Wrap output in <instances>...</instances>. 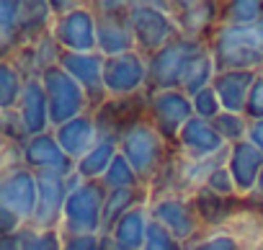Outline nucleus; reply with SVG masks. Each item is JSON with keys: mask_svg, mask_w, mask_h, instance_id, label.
<instances>
[{"mask_svg": "<svg viewBox=\"0 0 263 250\" xmlns=\"http://www.w3.org/2000/svg\"><path fill=\"white\" fill-rule=\"evenodd\" d=\"M42 85H44L47 101H49L52 129L62 127V124H67V121H72L83 113H90V103H88L83 88L60 65L42 75Z\"/></svg>", "mask_w": 263, "mask_h": 250, "instance_id": "obj_9", "label": "nucleus"}, {"mask_svg": "<svg viewBox=\"0 0 263 250\" xmlns=\"http://www.w3.org/2000/svg\"><path fill=\"white\" fill-rule=\"evenodd\" d=\"M263 21V0H230L222 3L224 26H248Z\"/></svg>", "mask_w": 263, "mask_h": 250, "instance_id": "obj_31", "label": "nucleus"}, {"mask_svg": "<svg viewBox=\"0 0 263 250\" xmlns=\"http://www.w3.org/2000/svg\"><path fill=\"white\" fill-rule=\"evenodd\" d=\"M260 72H263V70H260Z\"/></svg>", "mask_w": 263, "mask_h": 250, "instance_id": "obj_48", "label": "nucleus"}, {"mask_svg": "<svg viewBox=\"0 0 263 250\" xmlns=\"http://www.w3.org/2000/svg\"><path fill=\"white\" fill-rule=\"evenodd\" d=\"M186 250H242V245L230 229H206L194 242H189Z\"/></svg>", "mask_w": 263, "mask_h": 250, "instance_id": "obj_35", "label": "nucleus"}, {"mask_svg": "<svg viewBox=\"0 0 263 250\" xmlns=\"http://www.w3.org/2000/svg\"><path fill=\"white\" fill-rule=\"evenodd\" d=\"M16 111L21 113V119H24V124L29 127L31 137L52 132L49 101H47V90H44V85H42V78L26 80V88H24V93H21V101H18Z\"/></svg>", "mask_w": 263, "mask_h": 250, "instance_id": "obj_23", "label": "nucleus"}, {"mask_svg": "<svg viewBox=\"0 0 263 250\" xmlns=\"http://www.w3.org/2000/svg\"><path fill=\"white\" fill-rule=\"evenodd\" d=\"M62 52H98V26L90 3H80L65 16H54L49 29Z\"/></svg>", "mask_w": 263, "mask_h": 250, "instance_id": "obj_13", "label": "nucleus"}, {"mask_svg": "<svg viewBox=\"0 0 263 250\" xmlns=\"http://www.w3.org/2000/svg\"><path fill=\"white\" fill-rule=\"evenodd\" d=\"M98 250H129V247H124L121 242H116L111 235H101V245H98Z\"/></svg>", "mask_w": 263, "mask_h": 250, "instance_id": "obj_47", "label": "nucleus"}, {"mask_svg": "<svg viewBox=\"0 0 263 250\" xmlns=\"http://www.w3.org/2000/svg\"><path fill=\"white\" fill-rule=\"evenodd\" d=\"M248 142H250V145H255V147L263 152V119H258V121H250Z\"/></svg>", "mask_w": 263, "mask_h": 250, "instance_id": "obj_43", "label": "nucleus"}, {"mask_svg": "<svg viewBox=\"0 0 263 250\" xmlns=\"http://www.w3.org/2000/svg\"><path fill=\"white\" fill-rule=\"evenodd\" d=\"M60 57H62V47L54 42L52 34H44V36H39L36 42L18 47V49H16L11 57H6V60H11V62L24 72L26 80H31V78H42L47 70L57 67V65H60Z\"/></svg>", "mask_w": 263, "mask_h": 250, "instance_id": "obj_19", "label": "nucleus"}, {"mask_svg": "<svg viewBox=\"0 0 263 250\" xmlns=\"http://www.w3.org/2000/svg\"><path fill=\"white\" fill-rule=\"evenodd\" d=\"M258 72L250 70H227V72H217L212 88L222 101V108L230 113H242L245 116V106H248V95L250 88L255 83Z\"/></svg>", "mask_w": 263, "mask_h": 250, "instance_id": "obj_24", "label": "nucleus"}, {"mask_svg": "<svg viewBox=\"0 0 263 250\" xmlns=\"http://www.w3.org/2000/svg\"><path fill=\"white\" fill-rule=\"evenodd\" d=\"M217 72H219L217 70V62H214L212 52L206 49L204 54H199V57H194L189 62V67H186V72L181 78V88L178 90H183L189 98H194L196 93H201L204 88H209L214 83Z\"/></svg>", "mask_w": 263, "mask_h": 250, "instance_id": "obj_28", "label": "nucleus"}, {"mask_svg": "<svg viewBox=\"0 0 263 250\" xmlns=\"http://www.w3.org/2000/svg\"><path fill=\"white\" fill-rule=\"evenodd\" d=\"M206 49H209L206 42H194V39L178 36L171 44H165L160 52L147 57V93L178 90L189 62L194 57L204 54Z\"/></svg>", "mask_w": 263, "mask_h": 250, "instance_id": "obj_6", "label": "nucleus"}, {"mask_svg": "<svg viewBox=\"0 0 263 250\" xmlns=\"http://www.w3.org/2000/svg\"><path fill=\"white\" fill-rule=\"evenodd\" d=\"M245 119L248 121H258L263 119V72H258L250 95H248V106H245Z\"/></svg>", "mask_w": 263, "mask_h": 250, "instance_id": "obj_41", "label": "nucleus"}, {"mask_svg": "<svg viewBox=\"0 0 263 250\" xmlns=\"http://www.w3.org/2000/svg\"><path fill=\"white\" fill-rule=\"evenodd\" d=\"M212 127L217 129V134L232 147L237 142H245L248 140V132H250V121L242 116V113H230V111H222L214 121Z\"/></svg>", "mask_w": 263, "mask_h": 250, "instance_id": "obj_33", "label": "nucleus"}, {"mask_svg": "<svg viewBox=\"0 0 263 250\" xmlns=\"http://www.w3.org/2000/svg\"><path fill=\"white\" fill-rule=\"evenodd\" d=\"M54 24V13L47 0H21V16H18V29H16V42H13V52L24 44L36 42L39 36L49 34ZM11 52V54H13ZM8 54V57H11Z\"/></svg>", "mask_w": 263, "mask_h": 250, "instance_id": "obj_25", "label": "nucleus"}, {"mask_svg": "<svg viewBox=\"0 0 263 250\" xmlns=\"http://www.w3.org/2000/svg\"><path fill=\"white\" fill-rule=\"evenodd\" d=\"M119 147L111 142H98L83 160L75 163V176L80 181H103V176L108 173L111 163L116 160Z\"/></svg>", "mask_w": 263, "mask_h": 250, "instance_id": "obj_29", "label": "nucleus"}, {"mask_svg": "<svg viewBox=\"0 0 263 250\" xmlns=\"http://www.w3.org/2000/svg\"><path fill=\"white\" fill-rule=\"evenodd\" d=\"M140 204H150V188L147 186H137V188H119V191H108L106 204H103V219H101V235H111V229L116 227V222L129 214Z\"/></svg>", "mask_w": 263, "mask_h": 250, "instance_id": "obj_26", "label": "nucleus"}, {"mask_svg": "<svg viewBox=\"0 0 263 250\" xmlns=\"http://www.w3.org/2000/svg\"><path fill=\"white\" fill-rule=\"evenodd\" d=\"M101 245V235H75V237H65L62 250H98Z\"/></svg>", "mask_w": 263, "mask_h": 250, "instance_id": "obj_42", "label": "nucleus"}, {"mask_svg": "<svg viewBox=\"0 0 263 250\" xmlns=\"http://www.w3.org/2000/svg\"><path fill=\"white\" fill-rule=\"evenodd\" d=\"M103 188L106 191H119V188H137V186H142V181H140V176L135 173V168L129 165V160L119 152L116 155V160L111 163V168H108V173L103 176Z\"/></svg>", "mask_w": 263, "mask_h": 250, "instance_id": "obj_34", "label": "nucleus"}, {"mask_svg": "<svg viewBox=\"0 0 263 250\" xmlns=\"http://www.w3.org/2000/svg\"><path fill=\"white\" fill-rule=\"evenodd\" d=\"M119 152L135 168L142 186H150L165 170V165L178 155V147L171 145L150 121H142L121 140Z\"/></svg>", "mask_w": 263, "mask_h": 250, "instance_id": "obj_3", "label": "nucleus"}, {"mask_svg": "<svg viewBox=\"0 0 263 250\" xmlns=\"http://www.w3.org/2000/svg\"><path fill=\"white\" fill-rule=\"evenodd\" d=\"M248 201H250L253 206H258V209H263V173H260V178H258V183H255V188H253V194L248 196Z\"/></svg>", "mask_w": 263, "mask_h": 250, "instance_id": "obj_46", "label": "nucleus"}, {"mask_svg": "<svg viewBox=\"0 0 263 250\" xmlns=\"http://www.w3.org/2000/svg\"><path fill=\"white\" fill-rule=\"evenodd\" d=\"M108 191L101 181H78L65 201L60 232L62 237L75 235H101V219H103V204Z\"/></svg>", "mask_w": 263, "mask_h": 250, "instance_id": "obj_5", "label": "nucleus"}, {"mask_svg": "<svg viewBox=\"0 0 263 250\" xmlns=\"http://www.w3.org/2000/svg\"><path fill=\"white\" fill-rule=\"evenodd\" d=\"M49 6H52V13L54 16H65V13H70V11H75L78 6H80V0H49Z\"/></svg>", "mask_w": 263, "mask_h": 250, "instance_id": "obj_44", "label": "nucleus"}, {"mask_svg": "<svg viewBox=\"0 0 263 250\" xmlns=\"http://www.w3.org/2000/svg\"><path fill=\"white\" fill-rule=\"evenodd\" d=\"M150 222H153L150 204H140L116 222V227L111 229V237L116 242H121L124 247H129V250H142V245L147 240Z\"/></svg>", "mask_w": 263, "mask_h": 250, "instance_id": "obj_27", "label": "nucleus"}, {"mask_svg": "<svg viewBox=\"0 0 263 250\" xmlns=\"http://www.w3.org/2000/svg\"><path fill=\"white\" fill-rule=\"evenodd\" d=\"M227 150H230V145L217 134L212 121H204L199 116H194L186 124L178 137V155H183L186 160H209Z\"/></svg>", "mask_w": 263, "mask_h": 250, "instance_id": "obj_18", "label": "nucleus"}, {"mask_svg": "<svg viewBox=\"0 0 263 250\" xmlns=\"http://www.w3.org/2000/svg\"><path fill=\"white\" fill-rule=\"evenodd\" d=\"M24 237V250H62V232L60 229H36L31 224H26L21 229Z\"/></svg>", "mask_w": 263, "mask_h": 250, "instance_id": "obj_36", "label": "nucleus"}, {"mask_svg": "<svg viewBox=\"0 0 263 250\" xmlns=\"http://www.w3.org/2000/svg\"><path fill=\"white\" fill-rule=\"evenodd\" d=\"M194 103L183 90H158L150 93V106H147V121L171 142L178 147V137L183 127L194 119Z\"/></svg>", "mask_w": 263, "mask_h": 250, "instance_id": "obj_11", "label": "nucleus"}, {"mask_svg": "<svg viewBox=\"0 0 263 250\" xmlns=\"http://www.w3.org/2000/svg\"><path fill=\"white\" fill-rule=\"evenodd\" d=\"M18 16H21V0H3L0 3V54H3V60L13 52Z\"/></svg>", "mask_w": 263, "mask_h": 250, "instance_id": "obj_32", "label": "nucleus"}, {"mask_svg": "<svg viewBox=\"0 0 263 250\" xmlns=\"http://www.w3.org/2000/svg\"><path fill=\"white\" fill-rule=\"evenodd\" d=\"M142 250H186V247H183L165 227H160L158 222H150L147 240H145Z\"/></svg>", "mask_w": 263, "mask_h": 250, "instance_id": "obj_39", "label": "nucleus"}, {"mask_svg": "<svg viewBox=\"0 0 263 250\" xmlns=\"http://www.w3.org/2000/svg\"><path fill=\"white\" fill-rule=\"evenodd\" d=\"M0 134H3V142L18 145V147H24L31 140V132H29V127L24 124V119L16 108L13 111H0Z\"/></svg>", "mask_w": 263, "mask_h": 250, "instance_id": "obj_37", "label": "nucleus"}, {"mask_svg": "<svg viewBox=\"0 0 263 250\" xmlns=\"http://www.w3.org/2000/svg\"><path fill=\"white\" fill-rule=\"evenodd\" d=\"M168 13L181 36L206 44L222 24V3L214 0H168Z\"/></svg>", "mask_w": 263, "mask_h": 250, "instance_id": "obj_12", "label": "nucleus"}, {"mask_svg": "<svg viewBox=\"0 0 263 250\" xmlns=\"http://www.w3.org/2000/svg\"><path fill=\"white\" fill-rule=\"evenodd\" d=\"M191 201L204 229H227V224L235 219V214L245 204V199L240 196H219V194H212L209 188H199L191 196Z\"/></svg>", "mask_w": 263, "mask_h": 250, "instance_id": "obj_22", "label": "nucleus"}, {"mask_svg": "<svg viewBox=\"0 0 263 250\" xmlns=\"http://www.w3.org/2000/svg\"><path fill=\"white\" fill-rule=\"evenodd\" d=\"M204 188H209L212 194H219V196H240L237 188H235V181H232V176H230V170H227V165L217 168V170L212 173V178L206 181ZM240 199H242V196H240Z\"/></svg>", "mask_w": 263, "mask_h": 250, "instance_id": "obj_40", "label": "nucleus"}, {"mask_svg": "<svg viewBox=\"0 0 263 250\" xmlns=\"http://www.w3.org/2000/svg\"><path fill=\"white\" fill-rule=\"evenodd\" d=\"M24 165L31 168L34 173H65V176L75 173V160L65 155L54 132L36 134L24 145Z\"/></svg>", "mask_w": 263, "mask_h": 250, "instance_id": "obj_17", "label": "nucleus"}, {"mask_svg": "<svg viewBox=\"0 0 263 250\" xmlns=\"http://www.w3.org/2000/svg\"><path fill=\"white\" fill-rule=\"evenodd\" d=\"M52 132H54L60 147L65 150V155H67L70 160H75V163L83 160V158L101 142L96 119H93V111H90V113H83V116H78V119H72V121H67V124H62V127H57V129H52Z\"/></svg>", "mask_w": 263, "mask_h": 250, "instance_id": "obj_21", "label": "nucleus"}, {"mask_svg": "<svg viewBox=\"0 0 263 250\" xmlns=\"http://www.w3.org/2000/svg\"><path fill=\"white\" fill-rule=\"evenodd\" d=\"M39 201V181L36 173L26 165L6 170L0 176V232L16 235L26 224H31Z\"/></svg>", "mask_w": 263, "mask_h": 250, "instance_id": "obj_2", "label": "nucleus"}, {"mask_svg": "<svg viewBox=\"0 0 263 250\" xmlns=\"http://www.w3.org/2000/svg\"><path fill=\"white\" fill-rule=\"evenodd\" d=\"M24 88H26L24 72L11 60H3L0 62V111H13L21 101Z\"/></svg>", "mask_w": 263, "mask_h": 250, "instance_id": "obj_30", "label": "nucleus"}, {"mask_svg": "<svg viewBox=\"0 0 263 250\" xmlns=\"http://www.w3.org/2000/svg\"><path fill=\"white\" fill-rule=\"evenodd\" d=\"M0 250H24V237H21V232L6 235L3 240H0Z\"/></svg>", "mask_w": 263, "mask_h": 250, "instance_id": "obj_45", "label": "nucleus"}, {"mask_svg": "<svg viewBox=\"0 0 263 250\" xmlns=\"http://www.w3.org/2000/svg\"><path fill=\"white\" fill-rule=\"evenodd\" d=\"M147 106H150V93H135V95H124V98H108L93 111L96 127L101 142L121 145V140L137 127V124L147 121Z\"/></svg>", "mask_w": 263, "mask_h": 250, "instance_id": "obj_7", "label": "nucleus"}, {"mask_svg": "<svg viewBox=\"0 0 263 250\" xmlns=\"http://www.w3.org/2000/svg\"><path fill=\"white\" fill-rule=\"evenodd\" d=\"M209 52L217 62L219 72L227 70H263V21L248 26H224L214 31L209 39Z\"/></svg>", "mask_w": 263, "mask_h": 250, "instance_id": "obj_1", "label": "nucleus"}, {"mask_svg": "<svg viewBox=\"0 0 263 250\" xmlns=\"http://www.w3.org/2000/svg\"><path fill=\"white\" fill-rule=\"evenodd\" d=\"M191 103H194V113L199 116V119H204V121H214L224 108H222V101H219V95L214 93V88L209 85V88H204L201 93H196L194 98H191Z\"/></svg>", "mask_w": 263, "mask_h": 250, "instance_id": "obj_38", "label": "nucleus"}, {"mask_svg": "<svg viewBox=\"0 0 263 250\" xmlns=\"http://www.w3.org/2000/svg\"><path fill=\"white\" fill-rule=\"evenodd\" d=\"M39 181V201H36V214L31 219V227L36 229H60L65 201L72 191V186L80 181L75 173H36Z\"/></svg>", "mask_w": 263, "mask_h": 250, "instance_id": "obj_14", "label": "nucleus"}, {"mask_svg": "<svg viewBox=\"0 0 263 250\" xmlns=\"http://www.w3.org/2000/svg\"><path fill=\"white\" fill-rule=\"evenodd\" d=\"M103 62L106 57L98 52H62L60 67L83 88L90 111H96L101 103L108 101L106 83H103Z\"/></svg>", "mask_w": 263, "mask_h": 250, "instance_id": "obj_16", "label": "nucleus"}, {"mask_svg": "<svg viewBox=\"0 0 263 250\" xmlns=\"http://www.w3.org/2000/svg\"><path fill=\"white\" fill-rule=\"evenodd\" d=\"M103 83L108 98H124L147 90V57H142L140 52L106 57Z\"/></svg>", "mask_w": 263, "mask_h": 250, "instance_id": "obj_15", "label": "nucleus"}, {"mask_svg": "<svg viewBox=\"0 0 263 250\" xmlns=\"http://www.w3.org/2000/svg\"><path fill=\"white\" fill-rule=\"evenodd\" d=\"M227 170L235 181V188L242 199H248L263 173V152L250 145L248 140L245 142H237L230 147V158H227Z\"/></svg>", "mask_w": 263, "mask_h": 250, "instance_id": "obj_20", "label": "nucleus"}, {"mask_svg": "<svg viewBox=\"0 0 263 250\" xmlns=\"http://www.w3.org/2000/svg\"><path fill=\"white\" fill-rule=\"evenodd\" d=\"M96 11V26H98V54L116 57L126 52H137V39L129 18V3L121 0H103V3H90Z\"/></svg>", "mask_w": 263, "mask_h": 250, "instance_id": "obj_8", "label": "nucleus"}, {"mask_svg": "<svg viewBox=\"0 0 263 250\" xmlns=\"http://www.w3.org/2000/svg\"><path fill=\"white\" fill-rule=\"evenodd\" d=\"M150 217L160 227H165L183 247L204 235V224L194 209L191 196H158L150 199Z\"/></svg>", "mask_w": 263, "mask_h": 250, "instance_id": "obj_10", "label": "nucleus"}, {"mask_svg": "<svg viewBox=\"0 0 263 250\" xmlns=\"http://www.w3.org/2000/svg\"><path fill=\"white\" fill-rule=\"evenodd\" d=\"M129 18L137 39V52L142 57H153L165 44L181 36L173 16L168 13V3L163 0H132Z\"/></svg>", "mask_w": 263, "mask_h": 250, "instance_id": "obj_4", "label": "nucleus"}]
</instances>
